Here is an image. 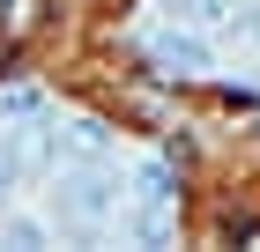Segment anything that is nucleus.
Listing matches in <instances>:
<instances>
[{"mask_svg": "<svg viewBox=\"0 0 260 252\" xmlns=\"http://www.w3.org/2000/svg\"><path fill=\"white\" fill-rule=\"evenodd\" d=\"M141 200H179V178H171V163H149V171H141Z\"/></svg>", "mask_w": 260, "mask_h": 252, "instance_id": "20e7f679", "label": "nucleus"}, {"mask_svg": "<svg viewBox=\"0 0 260 252\" xmlns=\"http://www.w3.org/2000/svg\"><path fill=\"white\" fill-rule=\"evenodd\" d=\"M156 59L171 67V75H201V67H208V45H201V38H179V30H171V38L156 45Z\"/></svg>", "mask_w": 260, "mask_h": 252, "instance_id": "7ed1b4c3", "label": "nucleus"}, {"mask_svg": "<svg viewBox=\"0 0 260 252\" xmlns=\"http://www.w3.org/2000/svg\"><path fill=\"white\" fill-rule=\"evenodd\" d=\"M60 208H67V215H82V223H97V215L119 208V193H112L97 171H67V178H60Z\"/></svg>", "mask_w": 260, "mask_h": 252, "instance_id": "f257e3e1", "label": "nucleus"}, {"mask_svg": "<svg viewBox=\"0 0 260 252\" xmlns=\"http://www.w3.org/2000/svg\"><path fill=\"white\" fill-rule=\"evenodd\" d=\"M104 149H112V141H104V126H89V119L60 126V141H52V156H67V163H97Z\"/></svg>", "mask_w": 260, "mask_h": 252, "instance_id": "f03ea898", "label": "nucleus"}]
</instances>
